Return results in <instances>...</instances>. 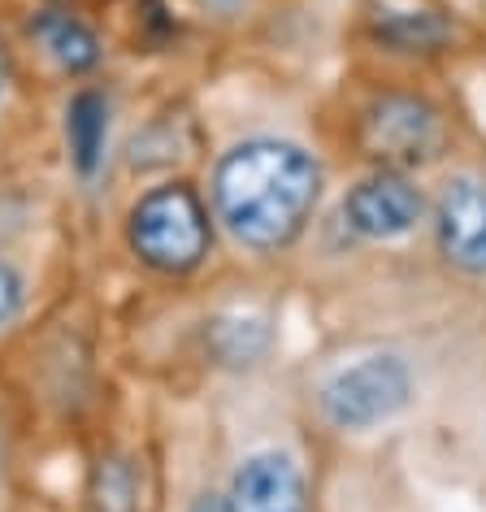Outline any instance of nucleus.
Here are the masks:
<instances>
[{
  "label": "nucleus",
  "instance_id": "11",
  "mask_svg": "<svg viewBox=\"0 0 486 512\" xmlns=\"http://www.w3.org/2000/svg\"><path fill=\"white\" fill-rule=\"evenodd\" d=\"M378 35L395 48H439L447 35H452V27L434 14H395L382 22Z\"/></svg>",
  "mask_w": 486,
  "mask_h": 512
},
{
  "label": "nucleus",
  "instance_id": "14",
  "mask_svg": "<svg viewBox=\"0 0 486 512\" xmlns=\"http://www.w3.org/2000/svg\"><path fill=\"white\" fill-rule=\"evenodd\" d=\"M0 96H5V66H0Z\"/></svg>",
  "mask_w": 486,
  "mask_h": 512
},
{
  "label": "nucleus",
  "instance_id": "9",
  "mask_svg": "<svg viewBox=\"0 0 486 512\" xmlns=\"http://www.w3.org/2000/svg\"><path fill=\"white\" fill-rule=\"evenodd\" d=\"M31 35L40 40V48L66 74L96 70L100 66V53H105L100 40H96V31L87 27V22H79L74 14H66V9H44V14H35Z\"/></svg>",
  "mask_w": 486,
  "mask_h": 512
},
{
  "label": "nucleus",
  "instance_id": "13",
  "mask_svg": "<svg viewBox=\"0 0 486 512\" xmlns=\"http://www.w3.org/2000/svg\"><path fill=\"white\" fill-rule=\"evenodd\" d=\"M191 512H226V499L222 495H200L196 504H191Z\"/></svg>",
  "mask_w": 486,
  "mask_h": 512
},
{
  "label": "nucleus",
  "instance_id": "5",
  "mask_svg": "<svg viewBox=\"0 0 486 512\" xmlns=\"http://www.w3.org/2000/svg\"><path fill=\"white\" fill-rule=\"evenodd\" d=\"M426 213V196L400 170H378L343 196V217L361 239H404Z\"/></svg>",
  "mask_w": 486,
  "mask_h": 512
},
{
  "label": "nucleus",
  "instance_id": "6",
  "mask_svg": "<svg viewBox=\"0 0 486 512\" xmlns=\"http://www.w3.org/2000/svg\"><path fill=\"white\" fill-rule=\"evenodd\" d=\"M434 235L443 256L465 274H486V183L473 174L447 178L434 200Z\"/></svg>",
  "mask_w": 486,
  "mask_h": 512
},
{
  "label": "nucleus",
  "instance_id": "8",
  "mask_svg": "<svg viewBox=\"0 0 486 512\" xmlns=\"http://www.w3.org/2000/svg\"><path fill=\"white\" fill-rule=\"evenodd\" d=\"M105 144H109V100L96 87H83L66 105V148L79 178H96V170L105 165Z\"/></svg>",
  "mask_w": 486,
  "mask_h": 512
},
{
  "label": "nucleus",
  "instance_id": "2",
  "mask_svg": "<svg viewBox=\"0 0 486 512\" xmlns=\"http://www.w3.org/2000/svg\"><path fill=\"white\" fill-rule=\"evenodd\" d=\"M126 239H131V252L148 270L191 274V270H200V261L209 256V243H213L209 209L196 196V187H187V183L152 187L131 209Z\"/></svg>",
  "mask_w": 486,
  "mask_h": 512
},
{
  "label": "nucleus",
  "instance_id": "4",
  "mask_svg": "<svg viewBox=\"0 0 486 512\" xmlns=\"http://www.w3.org/2000/svg\"><path fill=\"white\" fill-rule=\"evenodd\" d=\"M365 152L382 161V170H408L430 161L443 144L439 109L417 96H382L365 109Z\"/></svg>",
  "mask_w": 486,
  "mask_h": 512
},
{
  "label": "nucleus",
  "instance_id": "3",
  "mask_svg": "<svg viewBox=\"0 0 486 512\" xmlns=\"http://www.w3.org/2000/svg\"><path fill=\"white\" fill-rule=\"evenodd\" d=\"M413 400V374L400 356H365L322 387V413L339 430H369L404 413Z\"/></svg>",
  "mask_w": 486,
  "mask_h": 512
},
{
  "label": "nucleus",
  "instance_id": "10",
  "mask_svg": "<svg viewBox=\"0 0 486 512\" xmlns=\"http://www.w3.org/2000/svg\"><path fill=\"white\" fill-rule=\"evenodd\" d=\"M135 465L126 456H100L92 469V504L96 512H135Z\"/></svg>",
  "mask_w": 486,
  "mask_h": 512
},
{
  "label": "nucleus",
  "instance_id": "7",
  "mask_svg": "<svg viewBox=\"0 0 486 512\" xmlns=\"http://www.w3.org/2000/svg\"><path fill=\"white\" fill-rule=\"evenodd\" d=\"M226 512H309L296 460L283 452H252L230 478Z\"/></svg>",
  "mask_w": 486,
  "mask_h": 512
},
{
  "label": "nucleus",
  "instance_id": "12",
  "mask_svg": "<svg viewBox=\"0 0 486 512\" xmlns=\"http://www.w3.org/2000/svg\"><path fill=\"white\" fill-rule=\"evenodd\" d=\"M22 313V278L9 261H0V326H9Z\"/></svg>",
  "mask_w": 486,
  "mask_h": 512
},
{
  "label": "nucleus",
  "instance_id": "1",
  "mask_svg": "<svg viewBox=\"0 0 486 512\" xmlns=\"http://www.w3.org/2000/svg\"><path fill=\"white\" fill-rule=\"evenodd\" d=\"M322 196V165L291 139H243L213 170V213L230 239L278 252L300 239Z\"/></svg>",
  "mask_w": 486,
  "mask_h": 512
}]
</instances>
